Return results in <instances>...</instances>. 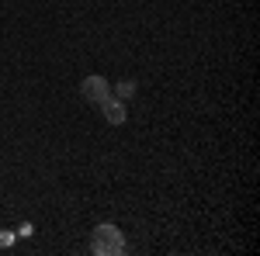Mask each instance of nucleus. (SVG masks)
<instances>
[{"label":"nucleus","mask_w":260,"mask_h":256,"mask_svg":"<svg viewBox=\"0 0 260 256\" xmlns=\"http://www.w3.org/2000/svg\"><path fill=\"white\" fill-rule=\"evenodd\" d=\"M90 249L98 256H121L125 253V236H121L118 225H98L94 229V239H90Z\"/></svg>","instance_id":"obj_1"},{"label":"nucleus","mask_w":260,"mask_h":256,"mask_svg":"<svg viewBox=\"0 0 260 256\" xmlns=\"http://www.w3.org/2000/svg\"><path fill=\"white\" fill-rule=\"evenodd\" d=\"M80 94L90 100V104H101L104 97H111V83H108L104 77H98V73H94V77H87V80L80 83Z\"/></svg>","instance_id":"obj_2"},{"label":"nucleus","mask_w":260,"mask_h":256,"mask_svg":"<svg viewBox=\"0 0 260 256\" xmlns=\"http://www.w3.org/2000/svg\"><path fill=\"white\" fill-rule=\"evenodd\" d=\"M101 111H104V118H108V125H125V104H121L118 97H104L98 104Z\"/></svg>","instance_id":"obj_3"},{"label":"nucleus","mask_w":260,"mask_h":256,"mask_svg":"<svg viewBox=\"0 0 260 256\" xmlns=\"http://www.w3.org/2000/svg\"><path fill=\"white\" fill-rule=\"evenodd\" d=\"M132 94H136V83H132V80H125V83H118V100H128Z\"/></svg>","instance_id":"obj_4"},{"label":"nucleus","mask_w":260,"mask_h":256,"mask_svg":"<svg viewBox=\"0 0 260 256\" xmlns=\"http://www.w3.org/2000/svg\"><path fill=\"white\" fill-rule=\"evenodd\" d=\"M7 246H14V232L11 229H0V249H7Z\"/></svg>","instance_id":"obj_5"}]
</instances>
